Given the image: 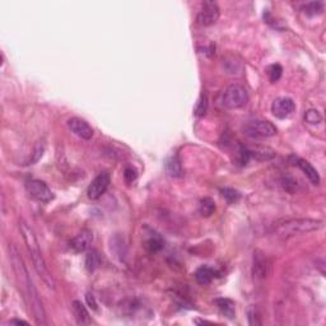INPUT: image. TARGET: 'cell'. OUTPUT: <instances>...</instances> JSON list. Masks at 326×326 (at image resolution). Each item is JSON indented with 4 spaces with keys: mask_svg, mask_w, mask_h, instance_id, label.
I'll list each match as a JSON object with an SVG mask.
<instances>
[{
    "mask_svg": "<svg viewBox=\"0 0 326 326\" xmlns=\"http://www.w3.org/2000/svg\"><path fill=\"white\" fill-rule=\"evenodd\" d=\"M71 310H73V315L76 323L79 324V325H87V324L91 323L88 311H87L85 306L80 301H74L71 303Z\"/></svg>",
    "mask_w": 326,
    "mask_h": 326,
    "instance_id": "obj_14",
    "label": "cell"
},
{
    "mask_svg": "<svg viewBox=\"0 0 326 326\" xmlns=\"http://www.w3.org/2000/svg\"><path fill=\"white\" fill-rule=\"evenodd\" d=\"M215 210V203L212 197H204L199 203V213L203 217H210Z\"/></svg>",
    "mask_w": 326,
    "mask_h": 326,
    "instance_id": "obj_20",
    "label": "cell"
},
{
    "mask_svg": "<svg viewBox=\"0 0 326 326\" xmlns=\"http://www.w3.org/2000/svg\"><path fill=\"white\" fill-rule=\"evenodd\" d=\"M305 121L306 123L311 124V125H318L323 121V116H321L320 112L315 109H310L306 111L305 114Z\"/></svg>",
    "mask_w": 326,
    "mask_h": 326,
    "instance_id": "obj_23",
    "label": "cell"
},
{
    "mask_svg": "<svg viewBox=\"0 0 326 326\" xmlns=\"http://www.w3.org/2000/svg\"><path fill=\"white\" fill-rule=\"evenodd\" d=\"M44 152H45V145L41 144V143H38V144L35 147V149H33L32 158H31V161H30L31 165H33V163H36V162L40 161L41 157L44 156Z\"/></svg>",
    "mask_w": 326,
    "mask_h": 326,
    "instance_id": "obj_29",
    "label": "cell"
},
{
    "mask_svg": "<svg viewBox=\"0 0 326 326\" xmlns=\"http://www.w3.org/2000/svg\"><path fill=\"white\" fill-rule=\"evenodd\" d=\"M110 175L107 172H102L98 176L94 177L93 181L91 182V185L88 186V190H87V196L91 200H97L102 196L106 190L110 186Z\"/></svg>",
    "mask_w": 326,
    "mask_h": 326,
    "instance_id": "obj_8",
    "label": "cell"
},
{
    "mask_svg": "<svg viewBox=\"0 0 326 326\" xmlns=\"http://www.w3.org/2000/svg\"><path fill=\"white\" fill-rule=\"evenodd\" d=\"M303 12L309 15H318L321 14L324 10V3L323 1H311L302 6Z\"/></svg>",
    "mask_w": 326,
    "mask_h": 326,
    "instance_id": "obj_22",
    "label": "cell"
},
{
    "mask_svg": "<svg viewBox=\"0 0 326 326\" xmlns=\"http://www.w3.org/2000/svg\"><path fill=\"white\" fill-rule=\"evenodd\" d=\"M9 258H10V262H12L13 270H14L18 282L23 285L27 303H28L30 311L32 312L36 323L40 324V325H46V312H45L44 305H42L41 297H40L37 288L33 284V280L28 275L23 259L19 255V251L14 245L9 246Z\"/></svg>",
    "mask_w": 326,
    "mask_h": 326,
    "instance_id": "obj_1",
    "label": "cell"
},
{
    "mask_svg": "<svg viewBox=\"0 0 326 326\" xmlns=\"http://www.w3.org/2000/svg\"><path fill=\"white\" fill-rule=\"evenodd\" d=\"M9 324H10V325H28V323L23 320H10Z\"/></svg>",
    "mask_w": 326,
    "mask_h": 326,
    "instance_id": "obj_31",
    "label": "cell"
},
{
    "mask_svg": "<svg viewBox=\"0 0 326 326\" xmlns=\"http://www.w3.org/2000/svg\"><path fill=\"white\" fill-rule=\"evenodd\" d=\"M215 271L213 270L212 267L209 266H201L199 267L195 273V279L199 284L206 285L209 283H212V280L214 279Z\"/></svg>",
    "mask_w": 326,
    "mask_h": 326,
    "instance_id": "obj_18",
    "label": "cell"
},
{
    "mask_svg": "<svg viewBox=\"0 0 326 326\" xmlns=\"http://www.w3.org/2000/svg\"><path fill=\"white\" fill-rule=\"evenodd\" d=\"M247 319H249V324L251 326L261 325V320H260V312H259L256 306H251L250 309L247 310Z\"/></svg>",
    "mask_w": 326,
    "mask_h": 326,
    "instance_id": "obj_25",
    "label": "cell"
},
{
    "mask_svg": "<svg viewBox=\"0 0 326 326\" xmlns=\"http://www.w3.org/2000/svg\"><path fill=\"white\" fill-rule=\"evenodd\" d=\"M85 301H87V303H88V306L91 307L92 310H97V302H96V298H94V296L92 293H87L85 294Z\"/></svg>",
    "mask_w": 326,
    "mask_h": 326,
    "instance_id": "obj_30",
    "label": "cell"
},
{
    "mask_svg": "<svg viewBox=\"0 0 326 326\" xmlns=\"http://www.w3.org/2000/svg\"><path fill=\"white\" fill-rule=\"evenodd\" d=\"M249 152L250 158H255L258 161H269V159L275 157V152L271 150L270 148L265 147H255V148H246Z\"/></svg>",
    "mask_w": 326,
    "mask_h": 326,
    "instance_id": "obj_15",
    "label": "cell"
},
{
    "mask_svg": "<svg viewBox=\"0 0 326 326\" xmlns=\"http://www.w3.org/2000/svg\"><path fill=\"white\" fill-rule=\"evenodd\" d=\"M68 128L76 136H79V138L84 139V140H89L93 136V129L91 128V125L87 121L82 120L79 118L69 119Z\"/></svg>",
    "mask_w": 326,
    "mask_h": 326,
    "instance_id": "obj_11",
    "label": "cell"
},
{
    "mask_svg": "<svg viewBox=\"0 0 326 326\" xmlns=\"http://www.w3.org/2000/svg\"><path fill=\"white\" fill-rule=\"evenodd\" d=\"M214 303L224 316H227L228 319H235L236 307L235 302L232 300H229V298H217V300H214Z\"/></svg>",
    "mask_w": 326,
    "mask_h": 326,
    "instance_id": "obj_16",
    "label": "cell"
},
{
    "mask_svg": "<svg viewBox=\"0 0 326 326\" xmlns=\"http://www.w3.org/2000/svg\"><path fill=\"white\" fill-rule=\"evenodd\" d=\"M93 241V233L89 229H83L70 241V249L74 253H83L87 251Z\"/></svg>",
    "mask_w": 326,
    "mask_h": 326,
    "instance_id": "obj_12",
    "label": "cell"
},
{
    "mask_svg": "<svg viewBox=\"0 0 326 326\" xmlns=\"http://www.w3.org/2000/svg\"><path fill=\"white\" fill-rule=\"evenodd\" d=\"M19 229H21V233L22 236H23L24 242H26L27 250H28L31 259H32L33 266H35L36 271H37L40 278L44 280V283L49 288L55 289V279H54V276L51 275L50 270H49V267H47L46 261H45L41 250H40V245H38L37 237H36L33 229L31 228L24 220L19 222Z\"/></svg>",
    "mask_w": 326,
    "mask_h": 326,
    "instance_id": "obj_2",
    "label": "cell"
},
{
    "mask_svg": "<svg viewBox=\"0 0 326 326\" xmlns=\"http://www.w3.org/2000/svg\"><path fill=\"white\" fill-rule=\"evenodd\" d=\"M247 101H249V93L245 85H242L241 83H231L227 85L220 96L222 106L228 110L241 109L246 105Z\"/></svg>",
    "mask_w": 326,
    "mask_h": 326,
    "instance_id": "obj_4",
    "label": "cell"
},
{
    "mask_svg": "<svg viewBox=\"0 0 326 326\" xmlns=\"http://www.w3.org/2000/svg\"><path fill=\"white\" fill-rule=\"evenodd\" d=\"M294 161L297 162L296 165L301 168L303 174L307 176V179L314 184V185H319L320 184V176H319V172L316 171V168L310 163V162L305 161L302 158H296Z\"/></svg>",
    "mask_w": 326,
    "mask_h": 326,
    "instance_id": "obj_13",
    "label": "cell"
},
{
    "mask_svg": "<svg viewBox=\"0 0 326 326\" xmlns=\"http://www.w3.org/2000/svg\"><path fill=\"white\" fill-rule=\"evenodd\" d=\"M136 177H138V172H136L135 168L132 167H127L125 171H124V180L127 182L128 185L132 184V182L135 181Z\"/></svg>",
    "mask_w": 326,
    "mask_h": 326,
    "instance_id": "obj_28",
    "label": "cell"
},
{
    "mask_svg": "<svg viewBox=\"0 0 326 326\" xmlns=\"http://www.w3.org/2000/svg\"><path fill=\"white\" fill-rule=\"evenodd\" d=\"M220 194H222V196L226 199V201L228 204H236L238 200L241 199V194L232 188L220 189Z\"/></svg>",
    "mask_w": 326,
    "mask_h": 326,
    "instance_id": "obj_21",
    "label": "cell"
},
{
    "mask_svg": "<svg viewBox=\"0 0 326 326\" xmlns=\"http://www.w3.org/2000/svg\"><path fill=\"white\" fill-rule=\"evenodd\" d=\"M269 260L261 251H255L254 253V265H253V276L254 279L258 282H261L269 274Z\"/></svg>",
    "mask_w": 326,
    "mask_h": 326,
    "instance_id": "obj_10",
    "label": "cell"
},
{
    "mask_svg": "<svg viewBox=\"0 0 326 326\" xmlns=\"http://www.w3.org/2000/svg\"><path fill=\"white\" fill-rule=\"evenodd\" d=\"M26 190L32 199L40 203H49L54 199V193L45 181L41 180H28L26 182Z\"/></svg>",
    "mask_w": 326,
    "mask_h": 326,
    "instance_id": "obj_6",
    "label": "cell"
},
{
    "mask_svg": "<svg viewBox=\"0 0 326 326\" xmlns=\"http://www.w3.org/2000/svg\"><path fill=\"white\" fill-rule=\"evenodd\" d=\"M101 265V256L98 254L97 250H92L87 251V255H85V269L89 271V273H93L100 267Z\"/></svg>",
    "mask_w": 326,
    "mask_h": 326,
    "instance_id": "obj_19",
    "label": "cell"
},
{
    "mask_svg": "<svg viewBox=\"0 0 326 326\" xmlns=\"http://www.w3.org/2000/svg\"><path fill=\"white\" fill-rule=\"evenodd\" d=\"M244 132L251 139H265L275 135L276 128L267 120H253L245 125Z\"/></svg>",
    "mask_w": 326,
    "mask_h": 326,
    "instance_id": "obj_5",
    "label": "cell"
},
{
    "mask_svg": "<svg viewBox=\"0 0 326 326\" xmlns=\"http://www.w3.org/2000/svg\"><path fill=\"white\" fill-rule=\"evenodd\" d=\"M219 18V8L214 1H205L203 4V8L196 15V23L199 26L208 27L214 24Z\"/></svg>",
    "mask_w": 326,
    "mask_h": 326,
    "instance_id": "obj_7",
    "label": "cell"
},
{
    "mask_svg": "<svg viewBox=\"0 0 326 326\" xmlns=\"http://www.w3.org/2000/svg\"><path fill=\"white\" fill-rule=\"evenodd\" d=\"M267 74H269V79L271 83H275L280 79V76L283 74V68L279 64H273L267 68Z\"/></svg>",
    "mask_w": 326,
    "mask_h": 326,
    "instance_id": "obj_26",
    "label": "cell"
},
{
    "mask_svg": "<svg viewBox=\"0 0 326 326\" xmlns=\"http://www.w3.org/2000/svg\"><path fill=\"white\" fill-rule=\"evenodd\" d=\"M296 110V103L289 97H279L275 98L271 103V112L275 118L285 119L291 116Z\"/></svg>",
    "mask_w": 326,
    "mask_h": 326,
    "instance_id": "obj_9",
    "label": "cell"
},
{
    "mask_svg": "<svg viewBox=\"0 0 326 326\" xmlns=\"http://www.w3.org/2000/svg\"><path fill=\"white\" fill-rule=\"evenodd\" d=\"M165 168L168 176L175 177V179H179V177H181L182 175H184V170H182V166L177 157H170V158L166 161Z\"/></svg>",
    "mask_w": 326,
    "mask_h": 326,
    "instance_id": "obj_17",
    "label": "cell"
},
{
    "mask_svg": "<svg viewBox=\"0 0 326 326\" xmlns=\"http://www.w3.org/2000/svg\"><path fill=\"white\" fill-rule=\"evenodd\" d=\"M324 227V220L312 218H297V219L284 220L274 227V236L280 240H288L294 236L307 235L310 232L319 231Z\"/></svg>",
    "mask_w": 326,
    "mask_h": 326,
    "instance_id": "obj_3",
    "label": "cell"
},
{
    "mask_svg": "<svg viewBox=\"0 0 326 326\" xmlns=\"http://www.w3.org/2000/svg\"><path fill=\"white\" fill-rule=\"evenodd\" d=\"M145 247L149 253H158L159 250L163 249V242L159 237H152L145 242Z\"/></svg>",
    "mask_w": 326,
    "mask_h": 326,
    "instance_id": "obj_27",
    "label": "cell"
},
{
    "mask_svg": "<svg viewBox=\"0 0 326 326\" xmlns=\"http://www.w3.org/2000/svg\"><path fill=\"white\" fill-rule=\"evenodd\" d=\"M208 111V98H206L205 94H201L196 103V107H195V115L197 118H203L204 115Z\"/></svg>",
    "mask_w": 326,
    "mask_h": 326,
    "instance_id": "obj_24",
    "label": "cell"
}]
</instances>
